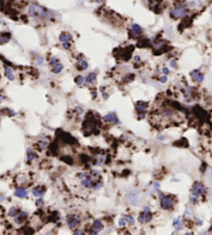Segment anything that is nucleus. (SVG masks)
Listing matches in <instances>:
<instances>
[{"label":"nucleus","mask_w":212,"mask_h":235,"mask_svg":"<svg viewBox=\"0 0 212 235\" xmlns=\"http://www.w3.org/2000/svg\"><path fill=\"white\" fill-rule=\"evenodd\" d=\"M29 14L34 18H47L48 13L45 11L41 6H38L36 4H31L29 6Z\"/></svg>","instance_id":"f257e3e1"},{"label":"nucleus","mask_w":212,"mask_h":235,"mask_svg":"<svg viewBox=\"0 0 212 235\" xmlns=\"http://www.w3.org/2000/svg\"><path fill=\"white\" fill-rule=\"evenodd\" d=\"M185 14H186V8H185V6L183 4H177L171 11V17L174 19L184 17Z\"/></svg>","instance_id":"f03ea898"},{"label":"nucleus","mask_w":212,"mask_h":235,"mask_svg":"<svg viewBox=\"0 0 212 235\" xmlns=\"http://www.w3.org/2000/svg\"><path fill=\"white\" fill-rule=\"evenodd\" d=\"M71 39H73V35L69 32H62L59 35V41L62 43L63 49H65V50L69 49V41H71Z\"/></svg>","instance_id":"7ed1b4c3"},{"label":"nucleus","mask_w":212,"mask_h":235,"mask_svg":"<svg viewBox=\"0 0 212 235\" xmlns=\"http://www.w3.org/2000/svg\"><path fill=\"white\" fill-rule=\"evenodd\" d=\"M204 193H205V187L201 182H199V181L195 182L194 187H192V196H195L196 198H199V197L202 196Z\"/></svg>","instance_id":"20e7f679"},{"label":"nucleus","mask_w":212,"mask_h":235,"mask_svg":"<svg viewBox=\"0 0 212 235\" xmlns=\"http://www.w3.org/2000/svg\"><path fill=\"white\" fill-rule=\"evenodd\" d=\"M173 198L171 196H164L160 199V206L164 210H169L173 206Z\"/></svg>","instance_id":"39448f33"},{"label":"nucleus","mask_w":212,"mask_h":235,"mask_svg":"<svg viewBox=\"0 0 212 235\" xmlns=\"http://www.w3.org/2000/svg\"><path fill=\"white\" fill-rule=\"evenodd\" d=\"M66 223H67V226L71 229H75L76 227L80 224V220L78 219L75 215H71L67 217V222H66Z\"/></svg>","instance_id":"423d86ee"},{"label":"nucleus","mask_w":212,"mask_h":235,"mask_svg":"<svg viewBox=\"0 0 212 235\" xmlns=\"http://www.w3.org/2000/svg\"><path fill=\"white\" fill-rule=\"evenodd\" d=\"M130 33L134 37H139L143 33V28L138 24H132L130 26Z\"/></svg>","instance_id":"0eeeda50"},{"label":"nucleus","mask_w":212,"mask_h":235,"mask_svg":"<svg viewBox=\"0 0 212 235\" xmlns=\"http://www.w3.org/2000/svg\"><path fill=\"white\" fill-rule=\"evenodd\" d=\"M104 120L107 121V122H111V123H120L119 119L117 118V116L114 113H110V114H107L106 116H104Z\"/></svg>","instance_id":"6e6552de"},{"label":"nucleus","mask_w":212,"mask_h":235,"mask_svg":"<svg viewBox=\"0 0 212 235\" xmlns=\"http://www.w3.org/2000/svg\"><path fill=\"white\" fill-rule=\"evenodd\" d=\"M27 215H28L26 211H20L18 215H17V217H15V222H16V224H22L24 221H25Z\"/></svg>","instance_id":"1a4fd4ad"},{"label":"nucleus","mask_w":212,"mask_h":235,"mask_svg":"<svg viewBox=\"0 0 212 235\" xmlns=\"http://www.w3.org/2000/svg\"><path fill=\"white\" fill-rule=\"evenodd\" d=\"M81 184H82L83 187H87V189H90V187H93V181H92L91 176L89 175L88 177L84 178V179H81Z\"/></svg>","instance_id":"9d476101"},{"label":"nucleus","mask_w":212,"mask_h":235,"mask_svg":"<svg viewBox=\"0 0 212 235\" xmlns=\"http://www.w3.org/2000/svg\"><path fill=\"white\" fill-rule=\"evenodd\" d=\"M79 62L77 63V67L78 69H80V71H85V69H88V62L86 60H84L82 57H79Z\"/></svg>","instance_id":"9b49d317"},{"label":"nucleus","mask_w":212,"mask_h":235,"mask_svg":"<svg viewBox=\"0 0 212 235\" xmlns=\"http://www.w3.org/2000/svg\"><path fill=\"white\" fill-rule=\"evenodd\" d=\"M15 195L19 198H26L28 196L27 189H24V187H18V189L15 191Z\"/></svg>","instance_id":"f8f14e48"},{"label":"nucleus","mask_w":212,"mask_h":235,"mask_svg":"<svg viewBox=\"0 0 212 235\" xmlns=\"http://www.w3.org/2000/svg\"><path fill=\"white\" fill-rule=\"evenodd\" d=\"M32 194H33L34 197L41 198V197L43 196V194H45V187H35V189H32Z\"/></svg>","instance_id":"ddd939ff"},{"label":"nucleus","mask_w":212,"mask_h":235,"mask_svg":"<svg viewBox=\"0 0 212 235\" xmlns=\"http://www.w3.org/2000/svg\"><path fill=\"white\" fill-rule=\"evenodd\" d=\"M4 72H5V76H6V78L8 79L9 81H14L15 80L14 72H13L12 67H9V66H5Z\"/></svg>","instance_id":"4468645a"},{"label":"nucleus","mask_w":212,"mask_h":235,"mask_svg":"<svg viewBox=\"0 0 212 235\" xmlns=\"http://www.w3.org/2000/svg\"><path fill=\"white\" fill-rule=\"evenodd\" d=\"M92 227H93V230H95L96 232L98 233L100 230H103L104 225H103V223L99 221V220H95V221L93 222V225H92Z\"/></svg>","instance_id":"2eb2a0df"},{"label":"nucleus","mask_w":212,"mask_h":235,"mask_svg":"<svg viewBox=\"0 0 212 235\" xmlns=\"http://www.w3.org/2000/svg\"><path fill=\"white\" fill-rule=\"evenodd\" d=\"M96 80V74L95 73H90L86 77V83L87 84H91Z\"/></svg>","instance_id":"dca6fc26"},{"label":"nucleus","mask_w":212,"mask_h":235,"mask_svg":"<svg viewBox=\"0 0 212 235\" xmlns=\"http://www.w3.org/2000/svg\"><path fill=\"white\" fill-rule=\"evenodd\" d=\"M137 110L140 112H144L146 111L147 109V103H144V102H139V103L137 104Z\"/></svg>","instance_id":"f3484780"},{"label":"nucleus","mask_w":212,"mask_h":235,"mask_svg":"<svg viewBox=\"0 0 212 235\" xmlns=\"http://www.w3.org/2000/svg\"><path fill=\"white\" fill-rule=\"evenodd\" d=\"M9 37H10L9 33H5V32H3V33H1V36H0V43H2V45L5 43H7V41H9Z\"/></svg>","instance_id":"a211bd4d"},{"label":"nucleus","mask_w":212,"mask_h":235,"mask_svg":"<svg viewBox=\"0 0 212 235\" xmlns=\"http://www.w3.org/2000/svg\"><path fill=\"white\" fill-rule=\"evenodd\" d=\"M62 69H63V65H62V64L59 62L58 64H56L55 66H53L52 71H53V73H54V74H59V73H61Z\"/></svg>","instance_id":"6ab92c4d"},{"label":"nucleus","mask_w":212,"mask_h":235,"mask_svg":"<svg viewBox=\"0 0 212 235\" xmlns=\"http://www.w3.org/2000/svg\"><path fill=\"white\" fill-rule=\"evenodd\" d=\"M86 81V79H85L83 76H78L77 78L75 79V82H76V84L77 85H79V86H81V85H83L84 84V82Z\"/></svg>","instance_id":"aec40b11"},{"label":"nucleus","mask_w":212,"mask_h":235,"mask_svg":"<svg viewBox=\"0 0 212 235\" xmlns=\"http://www.w3.org/2000/svg\"><path fill=\"white\" fill-rule=\"evenodd\" d=\"M34 153L32 152L31 150H30V149H28L27 150V161H28V163H31L32 161L34 160Z\"/></svg>","instance_id":"412c9836"},{"label":"nucleus","mask_w":212,"mask_h":235,"mask_svg":"<svg viewBox=\"0 0 212 235\" xmlns=\"http://www.w3.org/2000/svg\"><path fill=\"white\" fill-rule=\"evenodd\" d=\"M181 224H182V222H181L180 219H175L173 221L174 227H176V228H177V230H180V229H181Z\"/></svg>","instance_id":"4be33fe9"},{"label":"nucleus","mask_w":212,"mask_h":235,"mask_svg":"<svg viewBox=\"0 0 212 235\" xmlns=\"http://www.w3.org/2000/svg\"><path fill=\"white\" fill-rule=\"evenodd\" d=\"M201 74H202V73H201V72L199 71V69H195V71H192V73H190V77H192V79H194V80L196 81L197 79H198L199 76L201 75Z\"/></svg>","instance_id":"5701e85b"},{"label":"nucleus","mask_w":212,"mask_h":235,"mask_svg":"<svg viewBox=\"0 0 212 235\" xmlns=\"http://www.w3.org/2000/svg\"><path fill=\"white\" fill-rule=\"evenodd\" d=\"M17 212H18V209L16 207H10L8 210V215L9 217H16Z\"/></svg>","instance_id":"b1692460"},{"label":"nucleus","mask_w":212,"mask_h":235,"mask_svg":"<svg viewBox=\"0 0 212 235\" xmlns=\"http://www.w3.org/2000/svg\"><path fill=\"white\" fill-rule=\"evenodd\" d=\"M49 62H50V64L53 67V66H55L56 64L59 63V60H58V58H56V57H51L50 59H49Z\"/></svg>","instance_id":"393cba45"},{"label":"nucleus","mask_w":212,"mask_h":235,"mask_svg":"<svg viewBox=\"0 0 212 235\" xmlns=\"http://www.w3.org/2000/svg\"><path fill=\"white\" fill-rule=\"evenodd\" d=\"M152 221V215H151L149 211H146L145 212V222L146 223H149V222Z\"/></svg>","instance_id":"a878e982"},{"label":"nucleus","mask_w":212,"mask_h":235,"mask_svg":"<svg viewBox=\"0 0 212 235\" xmlns=\"http://www.w3.org/2000/svg\"><path fill=\"white\" fill-rule=\"evenodd\" d=\"M125 220H126V222H127L128 224H129V225H134V224H135V220H134V217H132V215H125Z\"/></svg>","instance_id":"bb28decb"},{"label":"nucleus","mask_w":212,"mask_h":235,"mask_svg":"<svg viewBox=\"0 0 212 235\" xmlns=\"http://www.w3.org/2000/svg\"><path fill=\"white\" fill-rule=\"evenodd\" d=\"M138 221H139L140 223H143V222H145V212H142L141 215H139V217H138Z\"/></svg>","instance_id":"cd10ccee"},{"label":"nucleus","mask_w":212,"mask_h":235,"mask_svg":"<svg viewBox=\"0 0 212 235\" xmlns=\"http://www.w3.org/2000/svg\"><path fill=\"white\" fill-rule=\"evenodd\" d=\"M88 176H89V174L87 173V172H80V173H79V177H80L81 179H84V178L88 177Z\"/></svg>","instance_id":"c85d7f7f"},{"label":"nucleus","mask_w":212,"mask_h":235,"mask_svg":"<svg viewBox=\"0 0 212 235\" xmlns=\"http://www.w3.org/2000/svg\"><path fill=\"white\" fill-rule=\"evenodd\" d=\"M101 187H103V183H101V182H99V181H98V182H96L95 184H93V187H93V189L96 191V189H99Z\"/></svg>","instance_id":"c756f323"},{"label":"nucleus","mask_w":212,"mask_h":235,"mask_svg":"<svg viewBox=\"0 0 212 235\" xmlns=\"http://www.w3.org/2000/svg\"><path fill=\"white\" fill-rule=\"evenodd\" d=\"M125 224H126L125 217H124V219H120V220H119V226H120V227H124V226H125Z\"/></svg>","instance_id":"7c9ffc66"},{"label":"nucleus","mask_w":212,"mask_h":235,"mask_svg":"<svg viewBox=\"0 0 212 235\" xmlns=\"http://www.w3.org/2000/svg\"><path fill=\"white\" fill-rule=\"evenodd\" d=\"M47 146V143L45 141H39L38 142V147L41 149H43V148H45V147Z\"/></svg>","instance_id":"2f4dec72"},{"label":"nucleus","mask_w":212,"mask_h":235,"mask_svg":"<svg viewBox=\"0 0 212 235\" xmlns=\"http://www.w3.org/2000/svg\"><path fill=\"white\" fill-rule=\"evenodd\" d=\"M36 205L38 206V207H41V206L43 205V200L41 198H38L36 200Z\"/></svg>","instance_id":"473e14b6"},{"label":"nucleus","mask_w":212,"mask_h":235,"mask_svg":"<svg viewBox=\"0 0 212 235\" xmlns=\"http://www.w3.org/2000/svg\"><path fill=\"white\" fill-rule=\"evenodd\" d=\"M75 110L78 112V113H79V114H83V109H82V108H80V107H76V108H75Z\"/></svg>","instance_id":"72a5a7b5"},{"label":"nucleus","mask_w":212,"mask_h":235,"mask_svg":"<svg viewBox=\"0 0 212 235\" xmlns=\"http://www.w3.org/2000/svg\"><path fill=\"white\" fill-rule=\"evenodd\" d=\"M73 233H75V234H80V235L84 234V232H83L82 230H80V229H77V230H75V231H73Z\"/></svg>","instance_id":"f704fd0d"},{"label":"nucleus","mask_w":212,"mask_h":235,"mask_svg":"<svg viewBox=\"0 0 212 235\" xmlns=\"http://www.w3.org/2000/svg\"><path fill=\"white\" fill-rule=\"evenodd\" d=\"M162 73H164V75H168V74H169V69H168V67H164V69H162Z\"/></svg>","instance_id":"c9c22d12"},{"label":"nucleus","mask_w":212,"mask_h":235,"mask_svg":"<svg viewBox=\"0 0 212 235\" xmlns=\"http://www.w3.org/2000/svg\"><path fill=\"white\" fill-rule=\"evenodd\" d=\"M167 80H168V79H167V76L166 75H164V77L160 78V82H162V83H166Z\"/></svg>","instance_id":"e433bc0d"},{"label":"nucleus","mask_w":212,"mask_h":235,"mask_svg":"<svg viewBox=\"0 0 212 235\" xmlns=\"http://www.w3.org/2000/svg\"><path fill=\"white\" fill-rule=\"evenodd\" d=\"M140 60H141L140 56H135V58H134V61H135V62H139Z\"/></svg>","instance_id":"4c0bfd02"},{"label":"nucleus","mask_w":212,"mask_h":235,"mask_svg":"<svg viewBox=\"0 0 212 235\" xmlns=\"http://www.w3.org/2000/svg\"><path fill=\"white\" fill-rule=\"evenodd\" d=\"M103 96H104V98H105V100H108V98H109V94L106 93V92H103Z\"/></svg>","instance_id":"58836bf2"},{"label":"nucleus","mask_w":212,"mask_h":235,"mask_svg":"<svg viewBox=\"0 0 212 235\" xmlns=\"http://www.w3.org/2000/svg\"><path fill=\"white\" fill-rule=\"evenodd\" d=\"M144 118H145V114H144V113H140L139 119H144Z\"/></svg>","instance_id":"ea45409f"},{"label":"nucleus","mask_w":212,"mask_h":235,"mask_svg":"<svg viewBox=\"0 0 212 235\" xmlns=\"http://www.w3.org/2000/svg\"><path fill=\"white\" fill-rule=\"evenodd\" d=\"M37 62H38V64L43 63V58H41V57H37Z\"/></svg>","instance_id":"a19ab883"},{"label":"nucleus","mask_w":212,"mask_h":235,"mask_svg":"<svg viewBox=\"0 0 212 235\" xmlns=\"http://www.w3.org/2000/svg\"><path fill=\"white\" fill-rule=\"evenodd\" d=\"M171 66H172V67H175V66H176V61L172 60V61H171Z\"/></svg>","instance_id":"79ce46f5"},{"label":"nucleus","mask_w":212,"mask_h":235,"mask_svg":"<svg viewBox=\"0 0 212 235\" xmlns=\"http://www.w3.org/2000/svg\"><path fill=\"white\" fill-rule=\"evenodd\" d=\"M144 210H145V211H149V210H150V207H149V206H146V207L144 208Z\"/></svg>","instance_id":"37998d69"},{"label":"nucleus","mask_w":212,"mask_h":235,"mask_svg":"<svg viewBox=\"0 0 212 235\" xmlns=\"http://www.w3.org/2000/svg\"><path fill=\"white\" fill-rule=\"evenodd\" d=\"M197 223H198L199 225H202V224H203V223H202V221H201V220H197Z\"/></svg>","instance_id":"c03bdc74"}]
</instances>
